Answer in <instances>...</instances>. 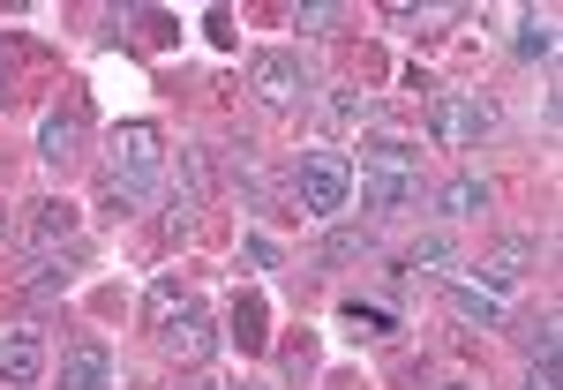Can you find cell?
<instances>
[{
    "label": "cell",
    "mask_w": 563,
    "mask_h": 390,
    "mask_svg": "<svg viewBox=\"0 0 563 390\" xmlns=\"http://www.w3.org/2000/svg\"><path fill=\"white\" fill-rule=\"evenodd\" d=\"M0 105H8V68H0Z\"/></svg>",
    "instance_id": "obj_28"
},
{
    "label": "cell",
    "mask_w": 563,
    "mask_h": 390,
    "mask_svg": "<svg viewBox=\"0 0 563 390\" xmlns=\"http://www.w3.org/2000/svg\"><path fill=\"white\" fill-rule=\"evenodd\" d=\"M76 143H84V105H53L45 129H38V158H45V166H68Z\"/></svg>",
    "instance_id": "obj_8"
},
{
    "label": "cell",
    "mask_w": 563,
    "mask_h": 390,
    "mask_svg": "<svg viewBox=\"0 0 563 390\" xmlns=\"http://www.w3.org/2000/svg\"><path fill=\"white\" fill-rule=\"evenodd\" d=\"M294 196H301L308 218H339L353 203V158H346V151H301V166H294Z\"/></svg>",
    "instance_id": "obj_2"
},
{
    "label": "cell",
    "mask_w": 563,
    "mask_h": 390,
    "mask_svg": "<svg viewBox=\"0 0 563 390\" xmlns=\"http://www.w3.org/2000/svg\"><path fill=\"white\" fill-rule=\"evenodd\" d=\"M45 376V338L31 323H15V331H0V383L8 390H31Z\"/></svg>",
    "instance_id": "obj_4"
},
{
    "label": "cell",
    "mask_w": 563,
    "mask_h": 390,
    "mask_svg": "<svg viewBox=\"0 0 563 390\" xmlns=\"http://www.w3.org/2000/svg\"><path fill=\"white\" fill-rule=\"evenodd\" d=\"M249 90H256L263 105H294V98H301V60H294V53H256V60H249Z\"/></svg>",
    "instance_id": "obj_5"
},
{
    "label": "cell",
    "mask_w": 563,
    "mask_h": 390,
    "mask_svg": "<svg viewBox=\"0 0 563 390\" xmlns=\"http://www.w3.org/2000/svg\"><path fill=\"white\" fill-rule=\"evenodd\" d=\"M346 315L361 323V331H368V338H390V315H384V308H361V301H353Z\"/></svg>",
    "instance_id": "obj_23"
},
{
    "label": "cell",
    "mask_w": 563,
    "mask_h": 390,
    "mask_svg": "<svg viewBox=\"0 0 563 390\" xmlns=\"http://www.w3.org/2000/svg\"><path fill=\"white\" fill-rule=\"evenodd\" d=\"M368 248H376V233H368V225H339V233L323 241V263H361Z\"/></svg>",
    "instance_id": "obj_18"
},
{
    "label": "cell",
    "mask_w": 563,
    "mask_h": 390,
    "mask_svg": "<svg viewBox=\"0 0 563 390\" xmlns=\"http://www.w3.org/2000/svg\"><path fill=\"white\" fill-rule=\"evenodd\" d=\"M158 346L174 353V360H188V368H196V360H211L218 331H211V315H203V308H188L180 323H166V331H158Z\"/></svg>",
    "instance_id": "obj_7"
},
{
    "label": "cell",
    "mask_w": 563,
    "mask_h": 390,
    "mask_svg": "<svg viewBox=\"0 0 563 390\" xmlns=\"http://www.w3.org/2000/svg\"><path fill=\"white\" fill-rule=\"evenodd\" d=\"M158 166H166V135H158V121H129V129L113 135V180H106V203H143L151 196V180H158Z\"/></svg>",
    "instance_id": "obj_1"
},
{
    "label": "cell",
    "mask_w": 563,
    "mask_h": 390,
    "mask_svg": "<svg viewBox=\"0 0 563 390\" xmlns=\"http://www.w3.org/2000/svg\"><path fill=\"white\" fill-rule=\"evenodd\" d=\"M421 203V174H384V166H361V211H413Z\"/></svg>",
    "instance_id": "obj_6"
},
{
    "label": "cell",
    "mask_w": 563,
    "mask_h": 390,
    "mask_svg": "<svg viewBox=\"0 0 563 390\" xmlns=\"http://www.w3.org/2000/svg\"><path fill=\"white\" fill-rule=\"evenodd\" d=\"M519 390H556V368H533V376H526Z\"/></svg>",
    "instance_id": "obj_25"
},
{
    "label": "cell",
    "mask_w": 563,
    "mask_h": 390,
    "mask_svg": "<svg viewBox=\"0 0 563 390\" xmlns=\"http://www.w3.org/2000/svg\"><path fill=\"white\" fill-rule=\"evenodd\" d=\"M188 293H180L174 278H166V286H151V301H143V323H151V331H166V323H180V315H188Z\"/></svg>",
    "instance_id": "obj_16"
},
{
    "label": "cell",
    "mask_w": 563,
    "mask_h": 390,
    "mask_svg": "<svg viewBox=\"0 0 563 390\" xmlns=\"http://www.w3.org/2000/svg\"><path fill=\"white\" fill-rule=\"evenodd\" d=\"M263 323H271V315H263V301H256V293H241V301H233V338L256 353L263 346Z\"/></svg>",
    "instance_id": "obj_19"
},
{
    "label": "cell",
    "mask_w": 563,
    "mask_h": 390,
    "mask_svg": "<svg viewBox=\"0 0 563 390\" xmlns=\"http://www.w3.org/2000/svg\"><path fill=\"white\" fill-rule=\"evenodd\" d=\"M435 263H451V241H443V233H421V241L406 248V270H435Z\"/></svg>",
    "instance_id": "obj_21"
},
{
    "label": "cell",
    "mask_w": 563,
    "mask_h": 390,
    "mask_svg": "<svg viewBox=\"0 0 563 390\" xmlns=\"http://www.w3.org/2000/svg\"><path fill=\"white\" fill-rule=\"evenodd\" d=\"M511 338H519V353L533 360V368H556V346H563V323L541 308V315H519L511 323Z\"/></svg>",
    "instance_id": "obj_10"
},
{
    "label": "cell",
    "mask_w": 563,
    "mask_h": 390,
    "mask_svg": "<svg viewBox=\"0 0 563 390\" xmlns=\"http://www.w3.org/2000/svg\"><path fill=\"white\" fill-rule=\"evenodd\" d=\"M361 166H384V174H421V151H413V143H398V135H376Z\"/></svg>",
    "instance_id": "obj_17"
},
{
    "label": "cell",
    "mask_w": 563,
    "mask_h": 390,
    "mask_svg": "<svg viewBox=\"0 0 563 390\" xmlns=\"http://www.w3.org/2000/svg\"><path fill=\"white\" fill-rule=\"evenodd\" d=\"M451 315L474 323V331H504V301L488 286H451Z\"/></svg>",
    "instance_id": "obj_12"
},
{
    "label": "cell",
    "mask_w": 563,
    "mask_h": 390,
    "mask_svg": "<svg viewBox=\"0 0 563 390\" xmlns=\"http://www.w3.org/2000/svg\"><path fill=\"white\" fill-rule=\"evenodd\" d=\"M435 390H481V383H466V376H451V383H435Z\"/></svg>",
    "instance_id": "obj_27"
},
{
    "label": "cell",
    "mask_w": 563,
    "mask_h": 390,
    "mask_svg": "<svg viewBox=\"0 0 563 390\" xmlns=\"http://www.w3.org/2000/svg\"><path fill=\"white\" fill-rule=\"evenodd\" d=\"M331 121H339V129L368 121V98H361V90H339V98H331Z\"/></svg>",
    "instance_id": "obj_22"
},
{
    "label": "cell",
    "mask_w": 563,
    "mask_h": 390,
    "mask_svg": "<svg viewBox=\"0 0 563 390\" xmlns=\"http://www.w3.org/2000/svg\"><path fill=\"white\" fill-rule=\"evenodd\" d=\"M526 263H533V241H504L496 256L481 263V278H488V286H519V278H526Z\"/></svg>",
    "instance_id": "obj_14"
},
{
    "label": "cell",
    "mask_w": 563,
    "mask_h": 390,
    "mask_svg": "<svg viewBox=\"0 0 563 390\" xmlns=\"http://www.w3.org/2000/svg\"><path fill=\"white\" fill-rule=\"evenodd\" d=\"M60 390H113V353L106 346H68L60 353Z\"/></svg>",
    "instance_id": "obj_9"
},
{
    "label": "cell",
    "mask_w": 563,
    "mask_h": 390,
    "mask_svg": "<svg viewBox=\"0 0 563 390\" xmlns=\"http://www.w3.org/2000/svg\"><path fill=\"white\" fill-rule=\"evenodd\" d=\"M339 15H346V8L316 0V8H294V31H308V38H331V31H339Z\"/></svg>",
    "instance_id": "obj_20"
},
{
    "label": "cell",
    "mask_w": 563,
    "mask_h": 390,
    "mask_svg": "<svg viewBox=\"0 0 563 390\" xmlns=\"http://www.w3.org/2000/svg\"><path fill=\"white\" fill-rule=\"evenodd\" d=\"M31 241H38V248H53V241H76V203H60V196H53V203H38V218H31Z\"/></svg>",
    "instance_id": "obj_13"
},
{
    "label": "cell",
    "mask_w": 563,
    "mask_h": 390,
    "mask_svg": "<svg viewBox=\"0 0 563 390\" xmlns=\"http://www.w3.org/2000/svg\"><path fill=\"white\" fill-rule=\"evenodd\" d=\"M488 203H496V196H488V180H481V174H459V180L435 188V211L451 218V225H459V218H481Z\"/></svg>",
    "instance_id": "obj_11"
},
{
    "label": "cell",
    "mask_w": 563,
    "mask_h": 390,
    "mask_svg": "<svg viewBox=\"0 0 563 390\" xmlns=\"http://www.w3.org/2000/svg\"><path fill=\"white\" fill-rule=\"evenodd\" d=\"M180 390H218V383H211V376H188V383H180Z\"/></svg>",
    "instance_id": "obj_26"
},
{
    "label": "cell",
    "mask_w": 563,
    "mask_h": 390,
    "mask_svg": "<svg viewBox=\"0 0 563 390\" xmlns=\"http://www.w3.org/2000/svg\"><path fill=\"white\" fill-rule=\"evenodd\" d=\"M488 129H496V105L488 98H459V90H435L429 98V135L443 151H474Z\"/></svg>",
    "instance_id": "obj_3"
},
{
    "label": "cell",
    "mask_w": 563,
    "mask_h": 390,
    "mask_svg": "<svg viewBox=\"0 0 563 390\" xmlns=\"http://www.w3.org/2000/svg\"><path fill=\"white\" fill-rule=\"evenodd\" d=\"M241 256L256 263V270H271V263H278V248H271V241H263V233H249V241H241Z\"/></svg>",
    "instance_id": "obj_24"
},
{
    "label": "cell",
    "mask_w": 563,
    "mask_h": 390,
    "mask_svg": "<svg viewBox=\"0 0 563 390\" xmlns=\"http://www.w3.org/2000/svg\"><path fill=\"white\" fill-rule=\"evenodd\" d=\"M233 390H271V383H233Z\"/></svg>",
    "instance_id": "obj_29"
},
{
    "label": "cell",
    "mask_w": 563,
    "mask_h": 390,
    "mask_svg": "<svg viewBox=\"0 0 563 390\" xmlns=\"http://www.w3.org/2000/svg\"><path fill=\"white\" fill-rule=\"evenodd\" d=\"M511 53H519V60H549V53H556V23H549V15H519Z\"/></svg>",
    "instance_id": "obj_15"
},
{
    "label": "cell",
    "mask_w": 563,
    "mask_h": 390,
    "mask_svg": "<svg viewBox=\"0 0 563 390\" xmlns=\"http://www.w3.org/2000/svg\"><path fill=\"white\" fill-rule=\"evenodd\" d=\"M0 241H8V218H0Z\"/></svg>",
    "instance_id": "obj_30"
}]
</instances>
